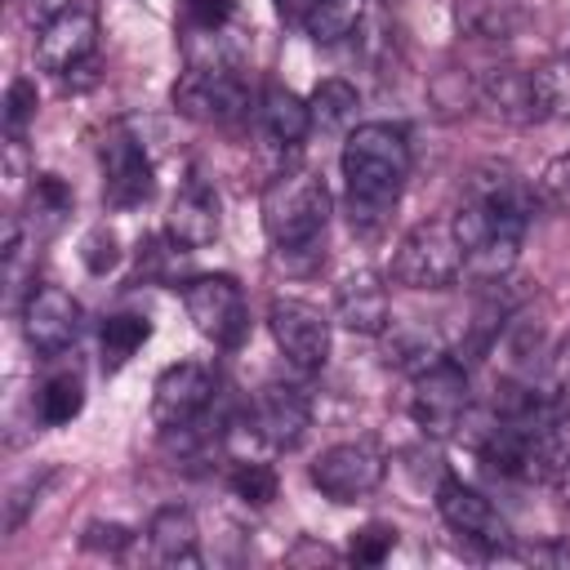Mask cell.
Returning a JSON list of instances; mask_svg holds the SVG:
<instances>
[{
  "instance_id": "7c38bea8",
  "label": "cell",
  "mask_w": 570,
  "mask_h": 570,
  "mask_svg": "<svg viewBox=\"0 0 570 570\" xmlns=\"http://www.w3.org/2000/svg\"><path fill=\"white\" fill-rule=\"evenodd\" d=\"M22 338L36 356H62L80 338V303L62 285H36L22 298Z\"/></svg>"
},
{
  "instance_id": "52a82bcc",
  "label": "cell",
  "mask_w": 570,
  "mask_h": 570,
  "mask_svg": "<svg viewBox=\"0 0 570 570\" xmlns=\"http://www.w3.org/2000/svg\"><path fill=\"white\" fill-rule=\"evenodd\" d=\"M183 307L187 321L196 325V334H205L214 347H236L249 330V312H245V294L232 276L214 272V276H191L183 285Z\"/></svg>"
},
{
  "instance_id": "f546056e",
  "label": "cell",
  "mask_w": 570,
  "mask_h": 570,
  "mask_svg": "<svg viewBox=\"0 0 570 570\" xmlns=\"http://www.w3.org/2000/svg\"><path fill=\"white\" fill-rule=\"evenodd\" d=\"M392 548H396V525L370 521V525L352 530V539H347V561H356V566H379V561L392 557Z\"/></svg>"
},
{
  "instance_id": "ffe728a7",
  "label": "cell",
  "mask_w": 570,
  "mask_h": 570,
  "mask_svg": "<svg viewBox=\"0 0 570 570\" xmlns=\"http://www.w3.org/2000/svg\"><path fill=\"white\" fill-rule=\"evenodd\" d=\"M454 27L472 40H512L525 27V0H454Z\"/></svg>"
},
{
  "instance_id": "d6a6232c",
  "label": "cell",
  "mask_w": 570,
  "mask_h": 570,
  "mask_svg": "<svg viewBox=\"0 0 570 570\" xmlns=\"http://www.w3.org/2000/svg\"><path fill=\"white\" fill-rule=\"evenodd\" d=\"M80 263L94 272V276H107L116 263H120V240L111 227H94L85 240H80Z\"/></svg>"
},
{
  "instance_id": "484cf974",
  "label": "cell",
  "mask_w": 570,
  "mask_h": 570,
  "mask_svg": "<svg viewBox=\"0 0 570 570\" xmlns=\"http://www.w3.org/2000/svg\"><path fill=\"white\" fill-rule=\"evenodd\" d=\"M539 120H570V53H557L530 71Z\"/></svg>"
},
{
  "instance_id": "8d00e7d4",
  "label": "cell",
  "mask_w": 570,
  "mask_h": 570,
  "mask_svg": "<svg viewBox=\"0 0 570 570\" xmlns=\"http://www.w3.org/2000/svg\"><path fill=\"white\" fill-rule=\"evenodd\" d=\"M236 13V0H183V18L196 31H218Z\"/></svg>"
},
{
  "instance_id": "30bf717a",
  "label": "cell",
  "mask_w": 570,
  "mask_h": 570,
  "mask_svg": "<svg viewBox=\"0 0 570 570\" xmlns=\"http://www.w3.org/2000/svg\"><path fill=\"white\" fill-rule=\"evenodd\" d=\"M267 330L294 370L316 374L330 361V316L321 307L303 298H276L267 307Z\"/></svg>"
},
{
  "instance_id": "5bb4252c",
  "label": "cell",
  "mask_w": 570,
  "mask_h": 570,
  "mask_svg": "<svg viewBox=\"0 0 570 570\" xmlns=\"http://www.w3.org/2000/svg\"><path fill=\"white\" fill-rule=\"evenodd\" d=\"M249 428L263 436V445L294 450L307 436V428H312V401H307V392L294 387V383H267L254 396Z\"/></svg>"
},
{
  "instance_id": "3957f363",
  "label": "cell",
  "mask_w": 570,
  "mask_h": 570,
  "mask_svg": "<svg viewBox=\"0 0 570 570\" xmlns=\"http://www.w3.org/2000/svg\"><path fill=\"white\" fill-rule=\"evenodd\" d=\"M258 214L276 254L312 249L330 223V187L312 169H285L263 187Z\"/></svg>"
},
{
  "instance_id": "8992f818",
  "label": "cell",
  "mask_w": 570,
  "mask_h": 570,
  "mask_svg": "<svg viewBox=\"0 0 570 570\" xmlns=\"http://www.w3.org/2000/svg\"><path fill=\"white\" fill-rule=\"evenodd\" d=\"M174 107L191 120L205 125H227L240 120L249 107V85L232 62H209V67H187L183 80L174 85Z\"/></svg>"
},
{
  "instance_id": "f1b7e54d",
  "label": "cell",
  "mask_w": 570,
  "mask_h": 570,
  "mask_svg": "<svg viewBox=\"0 0 570 570\" xmlns=\"http://www.w3.org/2000/svg\"><path fill=\"white\" fill-rule=\"evenodd\" d=\"M232 490L240 503L249 508H267L276 499V468L263 463V459H236L232 468Z\"/></svg>"
},
{
  "instance_id": "e0dca14e",
  "label": "cell",
  "mask_w": 570,
  "mask_h": 570,
  "mask_svg": "<svg viewBox=\"0 0 570 570\" xmlns=\"http://www.w3.org/2000/svg\"><path fill=\"white\" fill-rule=\"evenodd\" d=\"M334 321L352 334H383L392 321V298H387L383 276L370 267L347 272L334 289Z\"/></svg>"
},
{
  "instance_id": "4dcf8cb0",
  "label": "cell",
  "mask_w": 570,
  "mask_h": 570,
  "mask_svg": "<svg viewBox=\"0 0 570 570\" xmlns=\"http://www.w3.org/2000/svg\"><path fill=\"white\" fill-rule=\"evenodd\" d=\"M31 209H36V218H45V227H58L71 214V187L58 174H36V183H31Z\"/></svg>"
},
{
  "instance_id": "2e32d148",
  "label": "cell",
  "mask_w": 570,
  "mask_h": 570,
  "mask_svg": "<svg viewBox=\"0 0 570 570\" xmlns=\"http://www.w3.org/2000/svg\"><path fill=\"white\" fill-rule=\"evenodd\" d=\"M218 227H223V214H218V191L200 178H187L178 187V196L169 200V214H165V232L174 245L183 249H205L218 240Z\"/></svg>"
},
{
  "instance_id": "f35d334b",
  "label": "cell",
  "mask_w": 570,
  "mask_h": 570,
  "mask_svg": "<svg viewBox=\"0 0 570 570\" xmlns=\"http://www.w3.org/2000/svg\"><path fill=\"white\" fill-rule=\"evenodd\" d=\"M298 557H316V561H338V552H330L325 543L316 548V543H307V539H303V543H298V548L289 552V561H298Z\"/></svg>"
},
{
  "instance_id": "44dd1931",
  "label": "cell",
  "mask_w": 570,
  "mask_h": 570,
  "mask_svg": "<svg viewBox=\"0 0 570 570\" xmlns=\"http://www.w3.org/2000/svg\"><path fill=\"white\" fill-rule=\"evenodd\" d=\"M383 338H387V343H383L387 365L405 370L410 379H414L419 370H428V365H436V361L445 356V347H441L436 330H432V325H423V321H387Z\"/></svg>"
},
{
  "instance_id": "8fae6325",
  "label": "cell",
  "mask_w": 570,
  "mask_h": 570,
  "mask_svg": "<svg viewBox=\"0 0 570 570\" xmlns=\"http://www.w3.org/2000/svg\"><path fill=\"white\" fill-rule=\"evenodd\" d=\"M214 392H218V379L209 365L200 361H178L169 365L156 387H151V419L160 432L169 428H187L196 419H205V410L214 405Z\"/></svg>"
},
{
  "instance_id": "d4e9b609",
  "label": "cell",
  "mask_w": 570,
  "mask_h": 570,
  "mask_svg": "<svg viewBox=\"0 0 570 570\" xmlns=\"http://www.w3.org/2000/svg\"><path fill=\"white\" fill-rule=\"evenodd\" d=\"M356 107H361V94H356L347 80H338V76L321 80V85L312 89V98H307L312 129H325V134H338V129L356 125Z\"/></svg>"
},
{
  "instance_id": "9c48e42d",
  "label": "cell",
  "mask_w": 570,
  "mask_h": 570,
  "mask_svg": "<svg viewBox=\"0 0 570 570\" xmlns=\"http://www.w3.org/2000/svg\"><path fill=\"white\" fill-rule=\"evenodd\" d=\"M98 160H102V200L111 209H134L156 191L151 156H147L142 138L129 125L107 129V138L98 147Z\"/></svg>"
},
{
  "instance_id": "ba28073f",
  "label": "cell",
  "mask_w": 570,
  "mask_h": 570,
  "mask_svg": "<svg viewBox=\"0 0 570 570\" xmlns=\"http://www.w3.org/2000/svg\"><path fill=\"white\" fill-rule=\"evenodd\" d=\"M383 472H387V459L370 441H338V445L321 450L307 468L312 485L330 503H356V499L374 494L383 485Z\"/></svg>"
},
{
  "instance_id": "cb8c5ba5",
  "label": "cell",
  "mask_w": 570,
  "mask_h": 570,
  "mask_svg": "<svg viewBox=\"0 0 570 570\" xmlns=\"http://www.w3.org/2000/svg\"><path fill=\"white\" fill-rule=\"evenodd\" d=\"M361 18H365V0H307L303 31L316 45H338L361 27Z\"/></svg>"
},
{
  "instance_id": "7a4b0ae2",
  "label": "cell",
  "mask_w": 570,
  "mask_h": 570,
  "mask_svg": "<svg viewBox=\"0 0 570 570\" xmlns=\"http://www.w3.org/2000/svg\"><path fill=\"white\" fill-rule=\"evenodd\" d=\"M338 165H343V183H347L352 223L356 218L379 223L396 205V196L410 178V138L392 120H365L347 134Z\"/></svg>"
},
{
  "instance_id": "5b68a950",
  "label": "cell",
  "mask_w": 570,
  "mask_h": 570,
  "mask_svg": "<svg viewBox=\"0 0 570 570\" xmlns=\"http://www.w3.org/2000/svg\"><path fill=\"white\" fill-rule=\"evenodd\" d=\"M410 392V419L423 428V436H454L468 419V370L459 356H441L436 365L419 370Z\"/></svg>"
},
{
  "instance_id": "74e56055",
  "label": "cell",
  "mask_w": 570,
  "mask_h": 570,
  "mask_svg": "<svg viewBox=\"0 0 570 570\" xmlns=\"http://www.w3.org/2000/svg\"><path fill=\"white\" fill-rule=\"evenodd\" d=\"M67 9H76V0H31V18H40V22H49Z\"/></svg>"
},
{
  "instance_id": "7402d4cb",
  "label": "cell",
  "mask_w": 570,
  "mask_h": 570,
  "mask_svg": "<svg viewBox=\"0 0 570 570\" xmlns=\"http://www.w3.org/2000/svg\"><path fill=\"white\" fill-rule=\"evenodd\" d=\"M258 116H263V129L281 142V147H298L307 134H312V111L307 102L285 89V85H267L263 98H258Z\"/></svg>"
},
{
  "instance_id": "ab89813d",
  "label": "cell",
  "mask_w": 570,
  "mask_h": 570,
  "mask_svg": "<svg viewBox=\"0 0 570 570\" xmlns=\"http://www.w3.org/2000/svg\"><path fill=\"white\" fill-rule=\"evenodd\" d=\"M561 499H566V508H570V472L561 476Z\"/></svg>"
},
{
  "instance_id": "d590c367",
  "label": "cell",
  "mask_w": 570,
  "mask_h": 570,
  "mask_svg": "<svg viewBox=\"0 0 570 570\" xmlns=\"http://www.w3.org/2000/svg\"><path fill=\"white\" fill-rule=\"evenodd\" d=\"M49 481H53V472H45V476H27V481L9 494V503H4V530H18V525L27 521V512L40 503V494H45Z\"/></svg>"
},
{
  "instance_id": "ac0fdd59",
  "label": "cell",
  "mask_w": 570,
  "mask_h": 570,
  "mask_svg": "<svg viewBox=\"0 0 570 570\" xmlns=\"http://www.w3.org/2000/svg\"><path fill=\"white\" fill-rule=\"evenodd\" d=\"M476 98L508 125H530L539 120V107H534V80L530 71L503 62V67H485L481 80H476Z\"/></svg>"
},
{
  "instance_id": "1f68e13d",
  "label": "cell",
  "mask_w": 570,
  "mask_h": 570,
  "mask_svg": "<svg viewBox=\"0 0 570 570\" xmlns=\"http://www.w3.org/2000/svg\"><path fill=\"white\" fill-rule=\"evenodd\" d=\"M539 200L552 209V214H570V151L552 156L539 174Z\"/></svg>"
},
{
  "instance_id": "6da1fadb",
  "label": "cell",
  "mask_w": 570,
  "mask_h": 570,
  "mask_svg": "<svg viewBox=\"0 0 570 570\" xmlns=\"http://www.w3.org/2000/svg\"><path fill=\"white\" fill-rule=\"evenodd\" d=\"M539 191L512 165H481L468 183L463 205L454 209V236L463 245V272L499 281L521 249Z\"/></svg>"
},
{
  "instance_id": "603a6c76",
  "label": "cell",
  "mask_w": 570,
  "mask_h": 570,
  "mask_svg": "<svg viewBox=\"0 0 570 570\" xmlns=\"http://www.w3.org/2000/svg\"><path fill=\"white\" fill-rule=\"evenodd\" d=\"M147 338H151V321H147V316H138V312H116V316H107V321H102V330H98L102 370H107V374L125 370V365H129V356H134Z\"/></svg>"
},
{
  "instance_id": "83f0119b",
  "label": "cell",
  "mask_w": 570,
  "mask_h": 570,
  "mask_svg": "<svg viewBox=\"0 0 570 570\" xmlns=\"http://www.w3.org/2000/svg\"><path fill=\"white\" fill-rule=\"evenodd\" d=\"M539 396L557 410V414H570V330L557 338V347L548 352L543 361V374H539Z\"/></svg>"
},
{
  "instance_id": "9a60e30c",
  "label": "cell",
  "mask_w": 570,
  "mask_h": 570,
  "mask_svg": "<svg viewBox=\"0 0 570 570\" xmlns=\"http://www.w3.org/2000/svg\"><path fill=\"white\" fill-rule=\"evenodd\" d=\"M98 49V18L94 9H67L49 22H40V36H36V62L53 76H67L76 71L80 62H89Z\"/></svg>"
},
{
  "instance_id": "d6986e66",
  "label": "cell",
  "mask_w": 570,
  "mask_h": 570,
  "mask_svg": "<svg viewBox=\"0 0 570 570\" xmlns=\"http://www.w3.org/2000/svg\"><path fill=\"white\" fill-rule=\"evenodd\" d=\"M147 543L160 566H200V525H196L191 508H183V503L156 508V517L147 525Z\"/></svg>"
},
{
  "instance_id": "836d02e7",
  "label": "cell",
  "mask_w": 570,
  "mask_h": 570,
  "mask_svg": "<svg viewBox=\"0 0 570 570\" xmlns=\"http://www.w3.org/2000/svg\"><path fill=\"white\" fill-rule=\"evenodd\" d=\"M36 107H40L36 80L13 76V80H9V94H4V129H9V134H22V125L36 116Z\"/></svg>"
},
{
  "instance_id": "4316f807",
  "label": "cell",
  "mask_w": 570,
  "mask_h": 570,
  "mask_svg": "<svg viewBox=\"0 0 570 570\" xmlns=\"http://www.w3.org/2000/svg\"><path fill=\"white\" fill-rule=\"evenodd\" d=\"M80 410H85V383H80V374H53V379L40 383L36 414H40L45 428H67Z\"/></svg>"
},
{
  "instance_id": "4fadbf2b",
  "label": "cell",
  "mask_w": 570,
  "mask_h": 570,
  "mask_svg": "<svg viewBox=\"0 0 570 570\" xmlns=\"http://www.w3.org/2000/svg\"><path fill=\"white\" fill-rule=\"evenodd\" d=\"M436 512L468 543H481V548L503 552L508 539H512L508 534V521L499 517V508L481 490H472L468 481H459V476H441V485H436Z\"/></svg>"
},
{
  "instance_id": "e575fe53",
  "label": "cell",
  "mask_w": 570,
  "mask_h": 570,
  "mask_svg": "<svg viewBox=\"0 0 570 570\" xmlns=\"http://www.w3.org/2000/svg\"><path fill=\"white\" fill-rule=\"evenodd\" d=\"M129 543H134V530L120 525V521H89L85 534H80V548L85 552H107V557L125 552Z\"/></svg>"
},
{
  "instance_id": "277c9868",
  "label": "cell",
  "mask_w": 570,
  "mask_h": 570,
  "mask_svg": "<svg viewBox=\"0 0 570 570\" xmlns=\"http://www.w3.org/2000/svg\"><path fill=\"white\" fill-rule=\"evenodd\" d=\"M387 276L405 289H450L463 276V245L454 236V223L428 218V223L410 227L392 254Z\"/></svg>"
}]
</instances>
